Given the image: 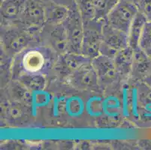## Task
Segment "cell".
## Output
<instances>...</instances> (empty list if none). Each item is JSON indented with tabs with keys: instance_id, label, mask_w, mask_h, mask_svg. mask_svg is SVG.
I'll return each mask as SVG.
<instances>
[{
	"instance_id": "6da1fadb",
	"label": "cell",
	"mask_w": 151,
	"mask_h": 150,
	"mask_svg": "<svg viewBox=\"0 0 151 150\" xmlns=\"http://www.w3.org/2000/svg\"><path fill=\"white\" fill-rule=\"evenodd\" d=\"M17 56L13 68L15 78L21 73L45 74L52 62L50 50L42 47H28Z\"/></svg>"
},
{
	"instance_id": "7a4b0ae2",
	"label": "cell",
	"mask_w": 151,
	"mask_h": 150,
	"mask_svg": "<svg viewBox=\"0 0 151 150\" xmlns=\"http://www.w3.org/2000/svg\"><path fill=\"white\" fill-rule=\"evenodd\" d=\"M32 41V32L21 24L8 25L1 32V43L8 55L17 56L27 49Z\"/></svg>"
},
{
	"instance_id": "3957f363",
	"label": "cell",
	"mask_w": 151,
	"mask_h": 150,
	"mask_svg": "<svg viewBox=\"0 0 151 150\" xmlns=\"http://www.w3.org/2000/svg\"><path fill=\"white\" fill-rule=\"evenodd\" d=\"M103 25L104 20L93 19L83 22V35L81 53L90 60L100 55Z\"/></svg>"
},
{
	"instance_id": "277c9868",
	"label": "cell",
	"mask_w": 151,
	"mask_h": 150,
	"mask_svg": "<svg viewBox=\"0 0 151 150\" xmlns=\"http://www.w3.org/2000/svg\"><path fill=\"white\" fill-rule=\"evenodd\" d=\"M138 12L135 4L127 0H120L104 21L111 27L128 34Z\"/></svg>"
},
{
	"instance_id": "5b68a950",
	"label": "cell",
	"mask_w": 151,
	"mask_h": 150,
	"mask_svg": "<svg viewBox=\"0 0 151 150\" xmlns=\"http://www.w3.org/2000/svg\"><path fill=\"white\" fill-rule=\"evenodd\" d=\"M68 40V52L81 53L83 35V21L76 4L69 8L66 19L63 22Z\"/></svg>"
},
{
	"instance_id": "8992f818",
	"label": "cell",
	"mask_w": 151,
	"mask_h": 150,
	"mask_svg": "<svg viewBox=\"0 0 151 150\" xmlns=\"http://www.w3.org/2000/svg\"><path fill=\"white\" fill-rule=\"evenodd\" d=\"M127 46H129L128 34L111 27L104 21L100 55L114 59L119 50Z\"/></svg>"
},
{
	"instance_id": "52a82bcc",
	"label": "cell",
	"mask_w": 151,
	"mask_h": 150,
	"mask_svg": "<svg viewBox=\"0 0 151 150\" xmlns=\"http://www.w3.org/2000/svg\"><path fill=\"white\" fill-rule=\"evenodd\" d=\"M18 22L31 32L42 28L46 23L45 5L37 0H27Z\"/></svg>"
},
{
	"instance_id": "ba28073f",
	"label": "cell",
	"mask_w": 151,
	"mask_h": 150,
	"mask_svg": "<svg viewBox=\"0 0 151 150\" xmlns=\"http://www.w3.org/2000/svg\"><path fill=\"white\" fill-rule=\"evenodd\" d=\"M68 81L74 88L81 90L96 89L99 85L98 75L91 61L74 71L68 77Z\"/></svg>"
},
{
	"instance_id": "9c48e42d",
	"label": "cell",
	"mask_w": 151,
	"mask_h": 150,
	"mask_svg": "<svg viewBox=\"0 0 151 150\" xmlns=\"http://www.w3.org/2000/svg\"><path fill=\"white\" fill-rule=\"evenodd\" d=\"M91 62L97 73L99 84H110L120 77L112 58L99 55L93 59Z\"/></svg>"
},
{
	"instance_id": "30bf717a",
	"label": "cell",
	"mask_w": 151,
	"mask_h": 150,
	"mask_svg": "<svg viewBox=\"0 0 151 150\" xmlns=\"http://www.w3.org/2000/svg\"><path fill=\"white\" fill-rule=\"evenodd\" d=\"M91 60L81 53L66 52L65 53L59 55V58L55 65V70L60 75L68 78L81 66Z\"/></svg>"
},
{
	"instance_id": "8fae6325",
	"label": "cell",
	"mask_w": 151,
	"mask_h": 150,
	"mask_svg": "<svg viewBox=\"0 0 151 150\" xmlns=\"http://www.w3.org/2000/svg\"><path fill=\"white\" fill-rule=\"evenodd\" d=\"M151 71V60L141 47L134 50V60L131 75L134 81H142Z\"/></svg>"
},
{
	"instance_id": "7c38bea8",
	"label": "cell",
	"mask_w": 151,
	"mask_h": 150,
	"mask_svg": "<svg viewBox=\"0 0 151 150\" xmlns=\"http://www.w3.org/2000/svg\"><path fill=\"white\" fill-rule=\"evenodd\" d=\"M27 0H2L1 18L6 26L19 21Z\"/></svg>"
},
{
	"instance_id": "4fadbf2b",
	"label": "cell",
	"mask_w": 151,
	"mask_h": 150,
	"mask_svg": "<svg viewBox=\"0 0 151 150\" xmlns=\"http://www.w3.org/2000/svg\"><path fill=\"white\" fill-rule=\"evenodd\" d=\"M29 106L12 101L5 106L3 109L5 118L11 124L20 125L28 120L29 117Z\"/></svg>"
},
{
	"instance_id": "5bb4252c",
	"label": "cell",
	"mask_w": 151,
	"mask_h": 150,
	"mask_svg": "<svg viewBox=\"0 0 151 150\" xmlns=\"http://www.w3.org/2000/svg\"><path fill=\"white\" fill-rule=\"evenodd\" d=\"M49 43L53 51L58 55L68 52V40L63 23L53 26L49 34Z\"/></svg>"
},
{
	"instance_id": "9a60e30c",
	"label": "cell",
	"mask_w": 151,
	"mask_h": 150,
	"mask_svg": "<svg viewBox=\"0 0 151 150\" xmlns=\"http://www.w3.org/2000/svg\"><path fill=\"white\" fill-rule=\"evenodd\" d=\"M134 60V49L130 46L123 48L116 53L114 57L115 67L120 77L131 75Z\"/></svg>"
},
{
	"instance_id": "2e32d148",
	"label": "cell",
	"mask_w": 151,
	"mask_h": 150,
	"mask_svg": "<svg viewBox=\"0 0 151 150\" xmlns=\"http://www.w3.org/2000/svg\"><path fill=\"white\" fill-rule=\"evenodd\" d=\"M15 80L21 83L24 86L32 93H38L44 90L47 80L44 74L39 73H21Z\"/></svg>"
},
{
	"instance_id": "e0dca14e",
	"label": "cell",
	"mask_w": 151,
	"mask_h": 150,
	"mask_svg": "<svg viewBox=\"0 0 151 150\" xmlns=\"http://www.w3.org/2000/svg\"><path fill=\"white\" fill-rule=\"evenodd\" d=\"M45 8L46 23L52 26L63 23L69 12V8L67 7L53 2L45 5Z\"/></svg>"
},
{
	"instance_id": "ac0fdd59",
	"label": "cell",
	"mask_w": 151,
	"mask_h": 150,
	"mask_svg": "<svg viewBox=\"0 0 151 150\" xmlns=\"http://www.w3.org/2000/svg\"><path fill=\"white\" fill-rule=\"evenodd\" d=\"M147 21V20L145 18V16L138 12L132 23L128 33L129 46H130L134 50L139 47V41L141 33Z\"/></svg>"
},
{
	"instance_id": "d6986e66",
	"label": "cell",
	"mask_w": 151,
	"mask_h": 150,
	"mask_svg": "<svg viewBox=\"0 0 151 150\" xmlns=\"http://www.w3.org/2000/svg\"><path fill=\"white\" fill-rule=\"evenodd\" d=\"M11 97L13 101L22 103L27 106H31L32 104V92L23 86L21 83L15 80L12 83L9 89Z\"/></svg>"
},
{
	"instance_id": "ffe728a7",
	"label": "cell",
	"mask_w": 151,
	"mask_h": 150,
	"mask_svg": "<svg viewBox=\"0 0 151 150\" xmlns=\"http://www.w3.org/2000/svg\"><path fill=\"white\" fill-rule=\"evenodd\" d=\"M96 12V19L105 20L120 0H93Z\"/></svg>"
},
{
	"instance_id": "44dd1931",
	"label": "cell",
	"mask_w": 151,
	"mask_h": 150,
	"mask_svg": "<svg viewBox=\"0 0 151 150\" xmlns=\"http://www.w3.org/2000/svg\"><path fill=\"white\" fill-rule=\"evenodd\" d=\"M76 5L83 22L96 19V12L93 0H77Z\"/></svg>"
},
{
	"instance_id": "7402d4cb",
	"label": "cell",
	"mask_w": 151,
	"mask_h": 150,
	"mask_svg": "<svg viewBox=\"0 0 151 150\" xmlns=\"http://www.w3.org/2000/svg\"><path fill=\"white\" fill-rule=\"evenodd\" d=\"M138 87V98L140 104L147 108H151V88L142 81Z\"/></svg>"
},
{
	"instance_id": "603a6c76",
	"label": "cell",
	"mask_w": 151,
	"mask_h": 150,
	"mask_svg": "<svg viewBox=\"0 0 151 150\" xmlns=\"http://www.w3.org/2000/svg\"><path fill=\"white\" fill-rule=\"evenodd\" d=\"M139 47L145 51L151 48V21H147L144 27L140 38Z\"/></svg>"
},
{
	"instance_id": "cb8c5ba5",
	"label": "cell",
	"mask_w": 151,
	"mask_h": 150,
	"mask_svg": "<svg viewBox=\"0 0 151 150\" xmlns=\"http://www.w3.org/2000/svg\"><path fill=\"white\" fill-rule=\"evenodd\" d=\"M136 6L138 12L144 15L147 21H151V0H138Z\"/></svg>"
},
{
	"instance_id": "d4e9b609",
	"label": "cell",
	"mask_w": 151,
	"mask_h": 150,
	"mask_svg": "<svg viewBox=\"0 0 151 150\" xmlns=\"http://www.w3.org/2000/svg\"><path fill=\"white\" fill-rule=\"evenodd\" d=\"M142 82H144L145 84H147L148 86H150V87L151 88V71H150L149 74L144 78Z\"/></svg>"
},
{
	"instance_id": "484cf974",
	"label": "cell",
	"mask_w": 151,
	"mask_h": 150,
	"mask_svg": "<svg viewBox=\"0 0 151 150\" xmlns=\"http://www.w3.org/2000/svg\"><path fill=\"white\" fill-rule=\"evenodd\" d=\"M147 53V54L148 55V56H149L150 58V60H151V48H150L149 50H146L145 51Z\"/></svg>"
},
{
	"instance_id": "4316f807",
	"label": "cell",
	"mask_w": 151,
	"mask_h": 150,
	"mask_svg": "<svg viewBox=\"0 0 151 150\" xmlns=\"http://www.w3.org/2000/svg\"><path fill=\"white\" fill-rule=\"evenodd\" d=\"M127 1H129V2H133V3H134L135 5H136V2L138 0H127Z\"/></svg>"
}]
</instances>
